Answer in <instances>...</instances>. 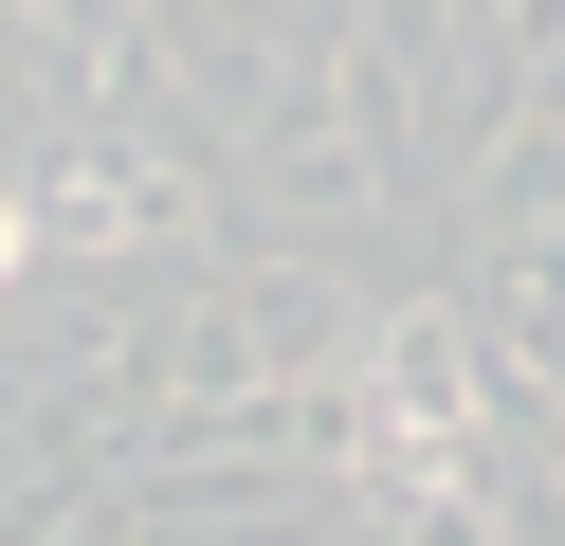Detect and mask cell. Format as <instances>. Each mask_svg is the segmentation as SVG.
<instances>
[{"label":"cell","mask_w":565,"mask_h":546,"mask_svg":"<svg viewBox=\"0 0 565 546\" xmlns=\"http://www.w3.org/2000/svg\"><path fill=\"white\" fill-rule=\"evenodd\" d=\"M0 274H38V201H19V182H0Z\"/></svg>","instance_id":"cell-1"}]
</instances>
